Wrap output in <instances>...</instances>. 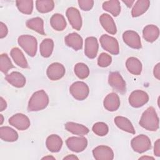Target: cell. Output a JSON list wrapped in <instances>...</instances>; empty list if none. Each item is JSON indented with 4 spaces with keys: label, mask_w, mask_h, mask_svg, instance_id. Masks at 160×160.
<instances>
[{
    "label": "cell",
    "mask_w": 160,
    "mask_h": 160,
    "mask_svg": "<svg viewBox=\"0 0 160 160\" xmlns=\"http://www.w3.org/2000/svg\"><path fill=\"white\" fill-rule=\"evenodd\" d=\"M19 11L25 14H30L33 9V1L32 0H18L16 1Z\"/></svg>",
    "instance_id": "33"
},
{
    "label": "cell",
    "mask_w": 160,
    "mask_h": 160,
    "mask_svg": "<svg viewBox=\"0 0 160 160\" xmlns=\"http://www.w3.org/2000/svg\"><path fill=\"white\" fill-rule=\"evenodd\" d=\"M154 154L156 156H160V139H158L154 142Z\"/></svg>",
    "instance_id": "40"
},
{
    "label": "cell",
    "mask_w": 160,
    "mask_h": 160,
    "mask_svg": "<svg viewBox=\"0 0 160 160\" xmlns=\"http://www.w3.org/2000/svg\"><path fill=\"white\" fill-rule=\"evenodd\" d=\"M10 54L14 62L22 68H28V63L24 56V54L18 48H14L11 50Z\"/></svg>",
    "instance_id": "23"
},
{
    "label": "cell",
    "mask_w": 160,
    "mask_h": 160,
    "mask_svg": "<svg viewBox=\"0 0 160 160\" xmlns=\"http://www.w3.org/2000/svg\"><path fill=\"white\" fill-rule=\"evenodd\" d=\"M69 91L74 98L79 101H82L88 96L89 89L85 82L76 81L71 85Z\"/></svg>",
    "instance_id": "5"
},
{
    "label": "cell",
    "mask_w": 160,
    "mask_h": 160,
    "mask_svg": "<svg viewBox=\"0 0 160 160\" xmlns=\"http://www.w3.org/2000/svg\"><path fill=\"white\" fill-rule=\"evenodd\" d=\"M37 10L41 13L51 11L54 7V2L52 0H38L36 1Z\"/></svg>",
    "instance_id": "32"
},
{
    "label": "cell",
    "mask_w": 160,
    "mask_h": 160,
    "mask_svg": "<svg viewBox=\"0 0 160 160\" xmlns=\"http://www.w3.org/2000/svg\"><path fill=\"white\" fill-rule=\"evenodd\" d=\"M0 118H1V121H0V124H2L3 121H4V118L2 114H0Z\"/></svg>",
    "instance_id": "47"
},
{
    "label": "cell",
    "mask_w": 160,
    "mask_h": 160,
    "mask_svg": "<svg viewBox=\"0 0 160 160\" xmlns=\"http://www.w3.org/2000/svg\"><path fill=\"white\" fill-rule=\"evenodd\" d=\"M150 1L148 0H138L135 2L132 11L131 15L132 17H138L144 14L149 8Z\"/></svg>",
    "instance_id": "27"
},
{
    "label": "cell",
    "mask_w": 160,
    "mask_h": 160,
    "mask_svg": "<svg viewBox=\"0 0 160 160\" xmlns=\"http://www.w3.org/2000/svg\"><path fill=\"white\" fill-rule=\"evenodd\" d=\"M65 72V68L62 64L53 62L48 66L46 74L50 80L56 81L62 78L64 76Z\"/></svg>",
    "instance_id": "11"
},
{
    "label": "cell",
    "mask_w": 160,
    "mask_h": 160,
    "mask_svg": "<svg viewBox=\"0 0 160 160\" xmlns=\"http://www.w3.org/2000/svg\"><path fill=\"white\" fill-rule=\"evenodd\" d=\"M7 107V103L6 101L2 98H0V111H4Z\"/></svg>",
    "instance_id": "42"
},
{
    "label": "cell",
    "mask_w": 160,
    "mask_h": 160,
    "mask_svg": "<svg viewBox=\"0 0 160 160\" xmlns=\"http://www.w3.org/2000/svg\"><path fill=\"white\" fill-rule=\"evenodd\" d=\"M40 53L44 58L49 57L53 51L54 42L52 39L46 38L44 39L40 44Z\"/></svg>",
    "instance_id": "31"
},
{
    "label": "cell",
    "mask_w": 160,
    "mask_h": 160,
    "mask_svg": "<svg viewBox=\"0 0 160 160\" xmlns=\"http://www.w3.org/2000/svg\"><path fill=\"white\" fill-rule=\"evenodd\" d=\"M99 41L102 48L112 54H118L119 52V47L117 39L107 34H103L101 36Z\"/></svg>",
    "instance_id": "6"
},
{
    "label": "cell",
    "mask_w": 160,
    "mask_h": 160,
    "mask_svg": "<svg viewBox=\"0 0 160 160\" xmlns=\"http://www.w3.org/2000/svg\"><path fill=\"white\" fill-rule=\"evenodd\" d=\"M124 42L129 47L133 49H140L141 48V42L139 35L135 31L128 30L122 34Z\"/></svg>",
    "instance_id": "13"
},
{
    "label": "cell",
    "mask_w": 160,
    "mask_h": 160,
    "mask_svg": "<svg viewBox=\"0 0 160 160\" xmlns=\"http://www.w3.org/2000/svg\"><path fill=\"white\" fill-rule=\"evenodd\" d=\"M49 104V97L44 90H39L31 96L29 99L28 110L29 111H38L45 109Z\"/></svg>",
    "instance_id": "2"
},
{
    "label": "cell",
    "mask_w": 160,
    "mask_h": 160,
    "mask_svg": "<svg viewBox=\"0 0 160 160\" xmlns=\"http://www.w3.org/2000/svg\"><path fill=\"white\" fill-rule=\"evenodd\" d=\"M131 145L135 152L142 153L151 149V142L147 136L140 134L132 138L131 142Z\"/></svg>",
    "instance_id": "4"
},
{
    "label": "cell",
    "mask_w": 160,
    "mask_h": 160,
    "mask_svg": "<svg viewBox=\"0 0 160 160\" xmlns=\"http://www.w3.org/2000/svg\"><path fill=\"white\" fill-rule=\"evenodd\" d=\"M8 32V29L7 26L5 24H4L2 22H0V38H5Z\"/></svg>",
    "instance_id": "39"
},
{
    "label": "cell",
    "mask_w": 160,
    "mask_h": 160,
    "mask_svg": "<svg viewBox=\"0 0 160 160\" xmlns=\"http://www.w3.org/2000/svg\"><path fill=\"white\" fill-rule=\"evenodd\" d=\"M50 24L56 31H61L66 27V21L64 17L59 13L53 14L50 19Z\"/></svg>",
    "instance_id": "28"
},
{
    "label": "cell",
    "mask_w": 160,
    "mask_h": 160,
    "mask_svg": "<svg viewBox=\"0 0 160 160\" xmlns=\"http://www.w3.org/2000/svg\"><path fill=\"white\" fill-rule=\"evenodd\" d=\"M68 148L72 151L80 152L83 151L88 146V140L82 136L70 137L66 141Z\"/></svg>",
    "instance_id": "8"
},
{
    "label": "cell",
    "mask_w": 160,
    "mask_h": 160,
    "mask_svg": "<svg viewBox=\"0 0 160 160\" xmlns=\"http://www.w3.org/2000/svg\"><path fill=\"white\" fill-rule=\"evenodd\" d=\"M42 159H56V158L52 156H46L43 157Z\"/></svg>",
    "instance_id": "45"
},
{
    "label": "cell",
    "mask_w": 160,
    "mask_h": 160,
    "mask_svg": "<svg viewBox=\"0 0 160 160\" xmlns=\"http://www.w3.org/2000/svg\"><path fill=\"white\" fill-rule=\"evenodd\" d=\"M112 62V58L107 53L102 52L98 57V64L102 68H106L109 66Z\"/></svg>",
    "instance_id": "37"
},
{
    "label": "cell",
    "mask_w": 160,
    "mask_h": 160,
    "mask_svg": "<svg viewBox=\"0 0 160 160\" xmlns=\"http://www.w3.org/2000/svg\"><path fill=\"white\" fill-rule=\"evenodd\" d=\"M149 101L148 94L142 90H135L129 96V102L133 108H140Z\"/></svg>",
    "instance_id": "7"
},
{
    "label": "cell",
    "mask_w": 160,
    "mask_h": 160,
    "mask_svg": "<svg viewBox=\"0 0 160 160\" xmlns=\"http://www.w3.org/2000/svg\"><path fill=\"white\" fill-rule=\"evenodd\" d=\"M8 122L11 125L21 131L28 129L31 124L28 117L22 113L14 114L9 119Z\"/></svg>",
    "instance_id": "10"
},
{
    "label": "cell",
    "mask_w": 160,
    "mask_h": 160,
    "mask_svg": "<svg viewBox=\"0 0 160 160\" xmlns=\"http://www.w3.org/2000/svg\"><path fill=\"white\" fill-rule=\"evenodd\" d=\"M154 159V158L150 156H142L139 158V159Z\"/></svg>",
    "instance_id": "46"
},
{
    "label": "cell",
    "mask_w": 160,
    "mask_h": 160,
    "mask_svg": "<svg viewBox=\"0 0 160 160\" xmlns=\"http://www.w3.org/2000/svg\"><path fill=\"white\" fill-rule=\"evenodd\" d=\"M74 72L76 75L81 79L88 77L89 74V69L88 66L82 62L77 63L74 66Z\"/></svg>",
    "instance_id": "34"
},
{
    "label": "cell",
    "mask_w": 160,
    "mask_h": 160,
    "mask_svg": "<svg viewBox=\"0 0 160 160\" xmlns=\"http://www.w3.org/2000/svg\"><path fill=\"white\" fill-rule=\"evenodd\" d=\"M78 159L79 158L76 156H75L74 154L68 155L67 156H66V157H64L63 158V159Z\"/></svg>",
    "instance_id": "44"
},
{
    "label": "cell",
    "mask_w": 160,
    "mask_h": 160,
    "mask_svg": "<svg viewBox=\"0 0 160 160\" xmlns=\"http://www.w3.org/2000/svg\"><path fill=\"white\" fill-rule=\"evenodd\" d=\"M109 84L119 93L123 94L126 91V82L118 72H111L108 77Z\"/></svg>",
    "instance_id": "9"
},
{
    "label": "cell",
    "mask_w": 160,
    "mask_h": 160,
    "mask_svg": "<svg viewBox=\"0 0 160 160\" xmlns=\"http://www.w3.org/2000/svg\"><path fill=\"white\" fill-rule=\"evenodd\" d=\"M14 66L11 62L7 54H2L0 57V69L2 72L6 74L11 69L13 68Z\"/></svg>",
    "instance_id": "35"
},
{
    "label": "cell",
    "mask_w": 160,
    "mask_h": 160,
    "mask_svg": "<svg viewBox=\"0 0 160 160\" xmlns=\"http://www.w3.org/2000/svg\"><path fill=\"white\" fill-rule=\"evenodd\" d=\"M6 81L16 88H22L26 84L25 77L20 72L13 71L6 76Z\"/></svg>",
    "instance_id": "20"
},
{
    "label": "cell",
    "mask_w": 160,
    "mask_h": 160,
    "mask_svg": "<svg viewBox=\"0 0 160 160\" xmlns=\"http://www.w3.org/2000/svg\"><path fill=\"white\" fill-rule=\"evenodd\" d=\"M139 123L141 127L148 131H156L159 129V118L153 107H149L142 113Z\"/></svg>",
    "instance_id": "1"
},
{
    "label": "cell",
    "mask_w": 160,
    "mask_h": 160,
    "mask_svg": "<svg viewBox=\"0 0 160 160\" xmlns=\"http://www.w3.org/2000/svg\"><path fill=\"white\" fill-rule=\"evenodd\" d=\"M102 8L115 17L118 16L121 12L120 2L118 0H110L104 2Z\"/></svg>",
    "instance_id": "30"
},
{
    "label": "cell",
    "mask_w": 160,
    "mask_h": 160,
    "mask_svg": "<svg viewBox=\"0 0 160 160\" xmlns=\"http://www.w3.org/2000/svg\"><path fill=\"white\" fill-rule=\"evenodd\" d=\"M66 130L74 134L84 136L89 132V129L82 124L73 122H68L65 124Z\"/></svg>",
    "instance_id": "24"
},
{
    "label": "cell",
    "mask_w": 160,
    "mask_h": 160,
    "mask_svg": "<svg viewBox=\"0 0 160 160\" xmlns=\"http://www.w3.org/2000/svg\"><path fill=\"white\" fill-rule=\"evenodd\" d=\"M142 34L144 39L146 41L152 42L158 38L159 35V29L155 25L149 24L144 28Z\"/></svg>",
    "instance_id": "21"
},
{
    "label": "cell",
    "mask_w": 160,
    "mask_h": 160,
    "mask_svg": "<svg viewBox=\"0 0 160 160\" xmlns=\"http://www.w3.org/2000/svg\"><path fill=\"white\" fill-rule=\"evenodd\" d=\"M92 129L94 133L99 136H106L109 131L108 125L103 122H98L95 123L93 125Z\"/></svg>",
    "instance_id": "36"
},
{
    "label": "cell",
    "mask_w": 160,
    "mask_h": 160,
    "mask_svg": "<svg viewBox=\"0 0 160 160\" xmlns=\"http://www.w3.org/2000/svg\"><path fill=\"white\" fill-rule=\"evenodd\" d=\"M26 26L41 35H45L44 30V22L42 18L36 17L30 19L26 21Z\"/></svg>",
    "instance_id": "29"
},
{
    "label": "cell",
    "mask_w": 160,
    "mask_h": 160,
    "mask_svg": "<svg viewBox=\"0 0 160 160\" xmlns=\"http://www.w3.org/2000/svg\"><path fill=\"white\" fill-rule=\"evenodd\" d=\"M114 123L121 130L129 133L134 134L135 129L131 121L126 118L123 116H116L114 118Z\"/></svg>",
    "instance_id": "22"
},
{
    "label": "cell",
    "mask_w": 160,
    "mask_h": 160,
    "mask_svg": "<svg viewBox=\"0 0 160 160\" xmlns=\"http://www.w3.org/2000/svg\"><path fill=\"white\" fill-rule=\"evenodd\" d=\"M103 105L105 109L109 111H115L120 106V100L118 95L115 92L108 94L104 99Z\"/></svg>",
    "instance_id": "16"
},
{
    "label": "cell",
    "mask_w": 160,
    "mask_h": 160,
    "mask_svg": "<svg viewBox=\"0 0 160 160\" xmlns=\"http://www.w3.org/2000/svg\"><path fill=\"white\" fill-rule=\"evenodd\" d=\"M153 74L154 77L159 80L160 79V63H158L154 68L153 70Z\"/></svg>",
    "instance_id": "41"
},
{
    "label": "cell",
    "mask_w": 160,
    "mask_h": 160,
    "mask_svg": "<svg viewBox=\"0 0 160 160\" xmlns=\"http://www.w3.org/2000/svg\"><path fill=\"white\" fill-rule=\"evenodd\" d=\"M78 4L79 8L83 11H89L92 9L94 5V1L92 0H79Z\"/></svg>",
    "instance_id": "38"
},
{
    "label": "cell",
    "mask_w": 160,
    "mask_h": 160,
    "mask_svg": "<svg viewBox=\"0 0 160 160\" xmlns=\"http://www.w3.org/2000/svg\"><path fill=\"white\" fill-rule=\"evenodd\" d=\"M0 137L4 141L14 142L18 139V134L10 127L2 126L0 128Z\"/></svg>",
    "instance_id": "26"
},
{
    "label": "cell",
    "mask_w": 160,
    "mask_h": 160,
    "mask_svg": "<svg viewBox=\"0 0 160 160\" xmlns=\"http://www.w3.org/2000/svg\"><path fill=\"white\" fill-rule=\"evenodd\" d=\"M64 41L68 46L72 48L75 51L81 49L82 48V38L76 32H72L68 34L65 37Z\"/></svg>",
    "instance_id": "17"
},
{
    "label": "cell",
    "mask_w": 160,
    "mask_h": 160,
    "mask_svg": "<svg viewBox=\"0 0 160 160\" xmlns=\"http://www.w3.org/2000/svg\"><path fill=\"white\" fill-rule=\"evenodd\" d=\"M122 2L126 4V6L128 8H131L132 6V5L133 4V3L135 2L134 0H125V1H122Z\"/></svg>",
    "instance_id": "43"
},
{
    "label": "cell",
    "mask_w": 160,
    "mask_h": 160,
    "mask_svg": "<svg viewBox=\"0 0 160 160\" xmlns=\"http://www.w3.org/2000/svg\"><path fill=\"white\" fill-rule=\"evenodd\" d=\"M99 45L98 40L95 37H88L85 40L84 53L86 56L90 58H94L98 53Z\"/></svg>",
    "instance_id": "15"
},
{
    "label": "cell",
    "mask_w": 160,
    "mask_h": 160,
    "mask_svg": "<svg viewBox=\"0 0 160 160\" xmlns=\"http://www.w3.org/2000/svg\"><path fill=\"white\" fill-rule=\"evenodd\" d=\"M46 145L49 151L52 152H57L62 148V140L58 135L51 134L47 138Z\"/></svg>",
    "instance_id": "19"
},
{
    "label": "cell",
    "mask_w": 160,
    "mask_h": 160,
    "mask_svg": "<svg viewBox=\"0 0 160 160\" xmlns=\"http://www.w3.org/2000/svg\"><path fill=\"white\" fill-rule=\"evenodd\" d=\"M18 42L29 56L34 57L36 54L38 42L35 37L28 34L21 35L18 38Z\"/></svg>",
    "instance_id": "3"
},
{
    "label": "cell",
    "mask_w": 160,
    "mask_h": 160,
    "mask_svg": "<svg viewBox=\"0 0 160 160\" xmlns=\"http://www.w3.org/2000/svg\"><path fill=\"white\" fill-rule=\"evenodd\" d=\"M92 154L96 160H112L114 152L112 149L107 146H99L92 150Z\"/></svg>",
    "instance_id": "14"
},
{
    "label": "cell",
    "mask_w": 160,
    "mask_h": 160,
    "mask_svg": "<svg viewBox=\"0 0 160 160\" xmlns=\"http://www.w3.org/2000/svg\"><path fill=\"white\" fill-rule=\"evenodd\" d=\"M99 21L102 28L109 34H115L117 32L115 22L112 17L108 14H102L99 17Z\"/></svg>",
    "instance_id": "18"
},
{
    "label": "cell",
    "mask_w": 160,
    "mask_h": 160,
    "mask_svg": "<svg viewBox=\"0 0 160 160\" xmlns=\"http://www.w3.org/2000/svg\"><path fill=\"white\" fill-rule=\"evenodd\" d=\"M126 66L128 71L134 75H139L142 71L141 61L135 57L129 58L126 62Z\"/></svg>",
    "instance_id": "25"
},
{
    "label": "cell",
    "mask_w": 160,
    "mask_h": 160,
    "mask_svg": "<svg viewBox=\"0 0 160 160\" xmlns=\"http://www.w3.org/2000/svg\"><path fill=\"white\" fill-rule=\"evenodd\" d=\"M66 14L72 28L80 30L82 26V18L79 10L74 7H70L66 10Z\"/></svg>",
    "instance_id": "12"
}]
</instances>
